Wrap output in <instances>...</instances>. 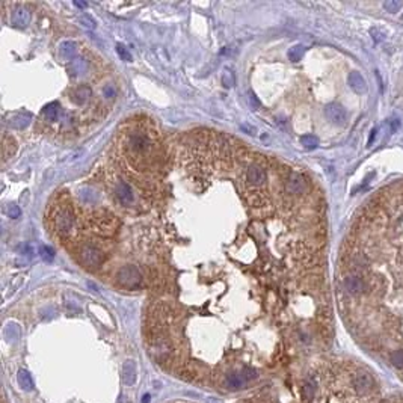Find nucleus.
<instances>
[{
    "label": "nucleus",
    "mask_w": 403,
    "mask_h": 403,
    "mask_svg": "<svg viewBox=\"0 0 403 403\" xmlns=\"http://www.w3.org/2000/svg\"><path fill=\"white\" fill-rule=\"evenodd\" d=\"M29 21H30V12L24 6L15 8V11H14V24L23 27V26H27Z\"/></svg>",
    "instance_id": "13"
},
{
    "label": "nucleus",
    "mask_w": 403,
    "mask_h": 403,
    "mask_svg": "<svg viewBox=\"0 0 403 403\" xmlns=\"http://www.w3.org/2000/svg\"><path fill=\"white\" fill-rule=\"evenodd\" d=\"M375 388V381L369 373H358L353 378V390L358 394H367Z\"/></svg>",
    "instance_id": "9"
},
{
    "label": "nucleus",
    "mask_w": 403,
    "mask_h": 403,
    "mask_svg": "<svg viewBox=\"0 0 403 403\" xmlns=\"http://www.w3.org/2000/svg\"><path fill=\"white\" fill-rule=\"evenodd\" d=\"M18 384L26 391H32L33 390V381H32L30 375L27 372H24V370L18 372Z\"/></svg>",
    "instance_id": "17"
},
{
    "label": "nucleus",
    "mask_w": 403,
    "mask_h": 403,
    "mask_svg": "<svg viewBox=\"0 0 403 403\" xmlns=\"http://www.w3.org/2000/svg\"><path fill=\"white\" fill-rule=\"evenodd\" d=\"M325 115H326V118H328L332 124H335V125H341V124H344V122L347 121V113H346V110L343 109V106H340V104H337V103H331V104H328V106L325 107Z\"/></svg>",
    "instance_id": "8"
},
{
    "label": "nucleus",
    "mask_w": 403,
    "mask_h": 403,
    "mask_svg": "<svg viewBox=\"0 0 403 403\" xmlns=\"http://www.w3.org/2000/svg\"><path fill=\"white\" fill-rule=\"evenodd\" d=\"M222 83H223L227 88H231V86L234 85V77H233L231 71H228V70H225V71H223V76H222Z\"/></svg>",
    "instance_id": "25"
},
{
    "label": "nucleus",
    "mask_w": 403,
    "mask_h": 403,
    "mask_svg": "<svg viewBox=\"0 0 403 403\" xmlns=\"http://www.w3.org/2000/svg\"><path fill=\"white\" fill-rule=\"evenodd\" d=\"M93 96V91H91V88L89 86H85V85H82V86H79V88H76L74 91H73V94H71V100L74 101L76 104H79V106H82V104H85L86 101L89 100V97Z\"/></svg>",
    "instance_id": "12"
},
{
    "label": "nucleus",
    "mask_w": 403,
    "mask_h": 403,
    "mask_svg": "<svg viewBox=\"0 0 403 403\" xmlns=\"http://www.w3.org/2000/svg\"><path fill=\"white\" fill-rule=\"evenodd\" d=\"M88 223L94 233H97L99 236H103V237L113 236L118 230V225H119L116 216H113L112 213H109L106 210L93 211L88 217Z\"/></svg>",
    "instance_id": "3"
},
{
    "label": "nucleus",
    "mask_w": 403,
    "mask_h": 403,
    "mask_svg": "<svg viewBox=\"0 0 403 403\" xmlns=\"http://www.w3.org/2000/svg\"><path fill=\"white\" fill-rule=\"evenodd\" d=\"M74 53H76V44H74V42H71V41H65V42L61 44V55H62L64 58L70 59V58L74 56Z\"/></svg>",
    "instance_id": "19"
},
{
    "label": "nucleus",
    "mask_w": 403,
    "mask_h": 403,
    "mask_svg": "<svg viewBox=\"0 0 403 403\" xmlns=\"http://www.w3.org/2000/svg\"><path fill=\"white\" fill-rule=\"evenodd\" d=\"M390 358V364L396 369H400L403 370V349H394L390 352L388 355Z\"/></svg>",
    "instance_id": "18"
},
{
    "label": "nucleus",
    "mask_w": 403,
    "mask_h": 403,
    "mask_svg": "<svg viewBox=\"0 0 403 403\" xmlns=\"http://www.w3.org/2000/svg\"><path fill=\"white\" fill-rule=\"evenodd\" d=\"M116 283L124 289H136L142 283V274L136 266H124L116 274Z\"/></svg>",
    "instance_id": "6"
},
{
    "label": "nucleus",
    "mask_w": 403,
    "mask_h": 403,
    "mask_svg": "<svg viewBox=\"0 0 403 403\" xmlns=\"http://www.w3.org/2000/svg\"><path fill=\"white\" fill-rule=\"evenodd\" d=\"M121 151L127 162L136 169H148L157 162V139L147 125L130 127L122 133Z\"/></svg>",
    "instance_id": "1"
},
{
    "label": "nucleus",
    "mask_w": 403,
    "mask_h": 403,
    "mask_svg": "<svg viewBox=\"0 0 403 403\" xmlns=\"http://www.w3.org/2000/svg\"><path fill=\"white\" fill-rule=\"evenodd\" d=\"M245 182L249 186V192L246 195L260 192L258 189L263 188L266 185V182H267V175H266L264 168L260 166V165H257V163L249 165L246 168V172H245Z\"/></svg>",
    "instance_id": "5"
},
{
    "label": "nucleus",
    "mask_w": 403,
    "mask_h": 403,
    "mask_svg": "<svg viewBox=\"0 0 403 403\" xmlns=\"http://www.w3.org/2000/svg\"><path fill=\"white\" fill-rule=\"evenodd\" d=\"M242 373H243V376H245V379H246V381H251V379L257 378V372H255L252 367H243Z\"/></svg>",
    "instance_id": "26"
},
{
    "label": "nucleus",
    "mask_w": 403,
    "mask_h": 403,
    "mask_svg": "<svg viewBox=\"0 0 403 403\" xmlns=\"http://www.w3.org/2000/svg\"><path fill=\"white\" fill-rule=\"evenodd\" d=\"M245 382H246V379H245L242 370H240V372H231V373L227 376V385H228L231 390L242 388V387L245 385Z\"/></svg>",
    "instance_id": "14"
},
{
    "label": "nucleus",
    "mask_w": 403,
    "mask_h": 403,
    "mask_svg": "<svg viewBox=\"0 0 403 403\" xmlns=\"http://www.w3.org/2000/svg\"><path fill=\"white\" fill-rule=\"evenodd\" d=\"M403 6V2H396V0H390V2H385L384 3V8L390 12H397L400 8Z\"/></svg>",
    "instance_id": "24"
},
{
    "label": "nucleus",
    "mask_w": 403,
    "mask_h": 403,
    "mask_svg": "<svg viewBox=\"0 0 403 403\" xmlns=\"http://www.w3.org/2000/svg\"><path fill=\"white\" fill-rule=\"evenodd\" d=\"M349 85H350V88H352L355 93H358V94H364L366 89H367V86H366V80H364V77H363L358 71H352V73L349 74Z\"/></svg>",
    "instance_id": "11"
},
{
    "label": "nucleus",
    "mask_w": 403,
    "mask_h": 403,
    "mask_svg": "<svg viewBox=\"0 0 403 403\" xmlns=\"http://www.w3.org/2000/svg\"><path fill=\"white\" fill-rule=\"evenodd\" d=\"M301 142H302L303 147L308 148V150H312V148H316L319 145V139L314 135H305V136L301 138Z\"/></svg>",
    "instance_id": "22"
},
{
    "label": "nucleus",
    "mask_w": 403,
    "mask_h": 403,
    "mask_svg": "<svg viewBox=\"0 0 403 403\" xmlns=\"http://www.w3.org/2000/svg\"><path fill=\"white\" fill-rule=\"evenodd\" d=\"M122 381L127 385H133V382L136 381V367L135 363L127 361L122 367Z\"/></svg>",
    "instance_id": "15"
},
{
    "label": "nucleus",
    "mask_w": 403,
    "mask_h": 403,
    "mask_svg": "<svg viewBox=\"0 0 403 403\" xmlns=\"http://www.w3.org/2000/svg\"><path fill=\"white\" fill-rule=\"evenodd\" d=\"M115 94H116V91H115V88H113L112 85H109V86L104 88V96H106V97H109V96H110V97H115Z\"/></svg>",
    "instance_id": "29"
},
{
    "label": "nucleus",
    "mask_w": 403,
    "mask_h": 403,
    "mask_svg": "<svg viewBox=\"0 0 403 403\" xmlns=\"http://www.w3.org/2000/svg\"><path fill=\"white\" fill-rule=\"evenodd\" d=\"M303 53H305V47L301 46V44H298V46H295V47L290 49V52H289V59H290L292 62H299V61L302 59Z\"/></svg>",
    "instance_id": "20"
},
{
    "label": "nucleus",
    "mask_w": 403,
    "mask_h": 403,
    "mask_svg": "<svg viewBox=\"0 0 403 403\" xmlns=\"http://www.w3.org/2000/svg\"><path fill=\"white\" fill-rule=\"evenodd\" d=\"M77 258L80 264L86 269H97L106 260L103 249L94 243H85L77 249Z\"/></svg>",
    "instance_id": "4"
},
{
    "label": "nucleus",
    "mask_w": 403,
    "mask_h": 403,
    "mask_svg": "<svg viewBox=\"0 0 403 403\" xmlns=\"http://www.w3.org/2000/svg\"><path fill=\"white\" fill-rule=\"evenodd\" d=\"M50 222L53 231L59 237H70L76 231L77 225V217L71 204L68 201L55 204L50 210Z\"/></svg>",
    "instance_id": "2"
},
{
    "label": "nucleus",
    "mask_w": 403,
    "mask_h": 403,
    "mask_svg": "<svg viewBox=\"0 0 403 403\" xmlns=\"http://www.w3.org/2000/svg\"><path fill=\"white\" fill-rule=\"evenodd\" d=\"M21 214V211H20V208L17 207V205H12L11 208H9V216L11 217H18Z\"/></svg>",
    "instance_id": "28"
},
{
    "label": "nucleus",
    "mask_w": 403,
    "mask_h": 403,
    "mask_svg": "<svg viewBox=\"0 0 403 403\" xmlns=\"http://www.w3.org/2000/svg\"><path fill=\"white\" fill-rule=\"evenodd\" d=\"M39 255H41V258H42L44 261H53V258H55V251H53V248H50V246H47V245H42V246L39 248Z\"/></svg>",
    "instance_id": "23"
},
{
    "label": "nucleus",
    "mask_w": 403,
    "mask_h": 403,
    "mask_svg": "<svg viewBox=\"0 0 403 403\" xmlns=\"http://www.w3.org/2000/svg\"><path fill=\"white\" fill-rule=\"evenodd\" d=\"M115 197L119 204L128 207L133 204V200H135V195H133V189L130 188V185H127L125 182H118L116 186H115Z\"/></svg>",
    "instance_id": "10"
},
{
    "label": "nucleus",
    "mask_w": 403,
    "mask_h": 403,
    "mask_svg": "<svg viewBox=\"0 0 403 403\" xmlns=\"http://www.w3.org/2000/svg\"><path fill=\"white\" fill-rule=\"evenodd\" d=\"M59 109H61V106H59V103H56V101L47 104V106L44 107V115H46V118H47L49 121H56L58 116H59Z\"/></svg>",
    "instance_id": "16"
},
{
    "label": "nucleus",
    "mask_w": 403,
    "mask_h": 403,
    "mask_svg": "<svg viewBox=\"0 0 403 403\" xmlns=\"http://www.w3.org/2000/svg\"><path fill=\"white\" fill-rule=\"evenodd\" d=\"M286 191L292 195H303L306 192V182L302 174L290 172L286 182Z\"/></svg>",
    "instance_id": "7"
},
{
    "label": "nucleus",
    "mask_w": 403,
    "mask_h": 403,
    "mask_svg": "<svg viewBox=\"0 0 403 403\" xmlns=\"http://www.w3.org/2000/svg\"><path fill=\"white\" fill-rule=\"evenodd\" d=\"M74 5H76V6H79V8H86V3H80V2H74Z\"/></svg>",
    "instance_id": "30"
},
{
    "label": "nucleus",
    "mask_w": 403,
    "mask_h": 403,
    "mask_svg": "<svg viewBox=\"0 0 403 403\" xmlns=\"http://www.w3.org/2000/svg\"><path fill=\"white\" fill-rule=\"evenodd\" d=\"M118 53H119V56L124 59V61H127V62H130L131 61V56H130V53L122 47V46H118Z\"/></svg>",
    "instance_id": "27"
},
{
    "label": "nucleus",
    "mask_w": 403,
    "mask_h": 403,
    "mask_svg": "<svg viewBox=\"0 0 403 403\" xmlns=\"http://www.w3.org/2000/svg\"><path fill=\"white\" fill-rule=\"evenodd\" d=\"M30 119H32V115L30 113H20V115H17L15 121H12V125L15 128H24L29 124Z\"/></svg>",
    "instance_id": "21"
}]
</instances>
